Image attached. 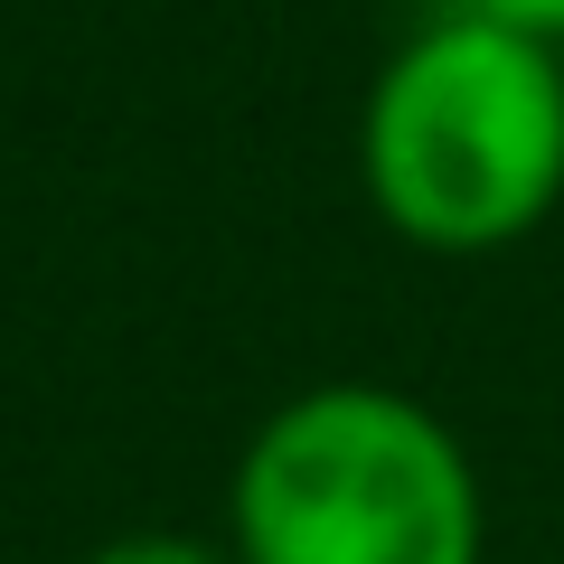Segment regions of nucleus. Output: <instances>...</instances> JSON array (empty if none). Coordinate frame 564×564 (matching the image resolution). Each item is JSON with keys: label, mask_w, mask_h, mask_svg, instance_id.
<instances>
[{"label": "nucleus", "mask_w": 564, "mask_h": 564, "mask_svg": "<svg viewBox=\"0 0 564 564\" xmlns=\"http://www.w3.org/2000/svg\"><path fill=\"white\" fill-rule=\"evenodd\" d=\"M367 207L423 254H508L564 207V47L443 10L358 104Z\"/></svg>", "instance_id": "nucleus-1"}, {"label": "nucleus", "mask_w": 564, "mask_h": 564, "mask_svg": "<svg viewBox=\"0 0 564 564\" xmlns=\"http://www.w3.org/2000/svg\"><path fill=\"white\" fill-rule=\"evenodd\" d=\"M480 545L489 508L462 433L377 377L282 395L226 489L236 564H480Z\"/></svg>", "instance_id": "nucleus-2"}, {"label": "nucleus", "mask_w": 564, "mask_h": 564, "mask_svg": "<svg viewBox=\"0 0 564 564\" xmlns=\"http://www.w3.org/2000/svg\"><path fill=\"white\" fill-rule=\"evenodd\" d=\"M85 564H236V555L198 527H122V536L85 545Z\"/></svg>", "instance_id": "nucleus-3"}, {"label": "nucleus", "mask_w": 564, "mask_h": 564, "mask_svg": "<svg viewBox=\"0 0 564 564\" xmlns=\"http://www.w3.org/2000/svg\"><path fill=\"white\" fill-rule=\"evenodd\" d=\"M452 10H480V20H499V29H527V39L564 47V0H452Z\"/></svg>", "instance_id": "nucleus-4"}]
</instances>
